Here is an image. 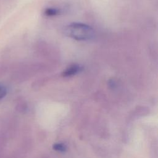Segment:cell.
Returning a JSON list of instances; mask_svg holds the SVG:
<instances>
[{"instance_id":"obj_1","label":"cell","mask_w":158,"mask_h":158,"mask_svg":"<svg viewBox=\"0 0 158 158\" xmlns=\"http://www.w3.org/2000/svg\"><path fill=\"white\" fill-rule=\"evenodd\" d=\"M64 33L67 36L77 41H88L94 37L91 27L83 23L73 22L64 28Z\"/></svg>"},{"instance_id":"obj_2","label":"cell","mask_w":158,"mask_h":158,"mask_svg":"<svg viewBox=\"0 0 158 158\" xmlns=\"http://www.w3.org/2000/svg\"><path fill=\"white\" fill-rule=\"evenodd\" d=\"M81 69V67L77 64L70 65L67 69H66L62 73V75L65 77H71L78 73Z\"/></svg>"},{"instance_id":"obj_3","label":"cell","mask_w":158,"mask_h":158,"mask_svg":"<svg viewBox=\"0 0 158 158\" xmlns=\"http://www.w3.org/2000/svg\"><path fill=\"white\" fill-rule=\"evenodd\" d=\"M59 12V10L56 8H48L46 9L44 14L47 16H54L58 14Z\"/></svg>"},{"instance_id":"obj_4","label":"cell","mask_w":158,"mask_h":158,"mask_svg":"<svg viewBox=\"0 0 158 158\" xmlns=\"http://www.w3.org/2000/svg\"><path fill=\"white\" fill-rule=\"evenodd\" d=\"M7 66L5 62H0V78L4 76L7 72Z\"/></svg>"},{"instance_id":"obj_5","label":"cell","mask_w":158,"mask_h":158,"mask_svg":"<svg viewBox=\"0 0 158 158\" xmlns=\"http://www.w3.org/2000/svg\"><path fill=\"white\" fill-rule=\"evenodd\" d=\"M53 149L58 151L64 152L66 150V147L62 143H56L53 145Z\"/></svg>"},{"instance_id":"obj_6","label":"cell","mask_w":158,"mask_h":158,"mask_svg":"<svg viewBox=\"0 0 158 158\" xmlns=\"http://www.w3.org/2000/svg\"><path fill=\"white\" fill-rule=\"evenodd\" d=\"M7 94V89L5 86L0 84V100L5 97Z\"/></svg>"}]
</instances>
